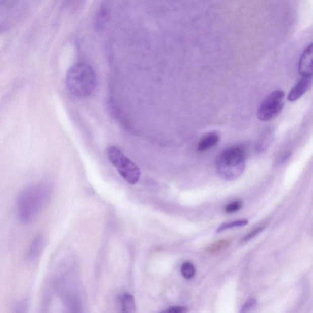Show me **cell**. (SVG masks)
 Listing matches in <instances>:
<instances>
[{"label": "cell", "instance_id": "obj_1", "mask_svg": "<svg viewBox=\"0 0 313 313\" xmlns=\"http://www.w3.org/2000/svg\"><path fill=\"white\" fill-rule=\"evenodd\" d=\"M50 195L48 184L39 183L26 187L17 199V215L23 224L31 223L44 208Z\"/></svg>", "mask_w": 313, "mask_h": 313}, {"label": "cell", "instance_id": "obj_2", "mask_svg": "<svg viewBox=\"0 0 313 313\" xmlns=\"http://www.w3.org/2000/svg\"><path fill=\"white\" fill-rule=\"evenodd\" d=\"M66 84L71 95L78 98H85L95 91L97 85V76L88 64L76 63L67 72Z\"/></svg>", "mask_w": 313, "mask_h": 313}, {"label": "cell", "instance_id": "obj_3", "mask_svg": "<svg viewBox=\"0 0 313 313\" xmlns=\"http://www.w3.org/2000/svg\"><path fill=\"white\" fill-rule=\"evenodd\" d=\"M245 153L242 146L227 148L216 157V171L221 178L228 181L238 179L245 169Z\"/></svg>", "mask_w": 313, "mask_h": 313}, {"label": "cell", "instance_id": "obj_4", "mask_svg": "<svg viewBox=\"0 0 313 313\" xmlns=\"http://www.w3.org/2000/svg\"><path fill=\"white\" fill-rule=\"evenodd\" d=\"M107 155L110 162L124 180L131 184L138 182L140 177L139 168L121 149L115 146H109Z\"/></svg>", "mask_w": 313, "mask_h": 313}, {"label": "cell", "instance_id": "obj_5", "mask_svg": "<svg viewBox=\"0 0 313 313\" xmlns=\"http://www.w3.org/2000/svg\"><path fill=\"white\" fill-rule=\"evenodd\" d=\"M285 94L282 90H276L269 95L257 110V118L267 122L276 118L282 112L285 105Z\"/></svg>", "mask_w": 313, "mask_h": 313}, {"label": "cell", "instance_id": "obj_6", "mask_svg": "<svg viewBox=\"0 0 313 313\" xmlns=\"http://www.w3.org/2000/svg\"><path fill=\"white\" fill-rule=\"evenodd\" d=\"M312 45L307 46L302 53L298 63V72L301 77H312Z\"/></svg>", "mask_w": 313, "mask_h": 313}, {"label": "cell", "instance_id": "obj_7", "mask_svg": "<svg viewBox=\"0 0 313 313\" xmlns=\"http://www.w3.org/2000/svg\"><path fill=\"white\" fill-rule=\"evenodd\" d=\"M312 77H301L296 84L289 93L288 99L293 102L298 100L308 92L312 85Z\"/></svg>", "mask_w": 313, "mask_h": 313}, {"label": "cell", "instance_id": "obj_8", "mask_svg": "<svg viewBox=\"0 0 313 313\" xmlns=\"http://www.w3.org/2000/svg\"><path fill=\"white\" fill-rule=\"evenodd\" d=\"M273 127H268L263 131L261 136L259 137L256 143V153L261 154L267 150L272 142H273L275 133Z\"/></svg>", "mask_w": 313, "mask_h": 313}, {"label": "cell", "instance_id": "obj_9", "mask_svg": "<svg viewBox=\"0 0 313 313\" xmlns=\"http://www.w3.org/2000/svg\"><path fill=\"white\" fill-rule=\"evenodd\" d=\"M44 245L45 241L42 235H39L34 238L28 252L29 261L33 262L39 258L42 254Z\"/></svg>", "mask_w": 313, "mask_h": 313}, {"label": "cell", "instance_id": "obj_10", "mask_svg": "<svg viewBox=\"0 0 313 313\" xmlns=\"http://www.w3.org/2000/svg\"><path fill=\"white\" fill-rule=\"evenodd\" d=\"M219 140H220V137L215 131L207 133L199 142L198 151L200 152V153L208 151L209 149L214 147L218 143Z\"/></svg>", "mask_w": 313, "mask_h": 313}, {"label": "cell", "instance_id": "obj_11", "mask_svg": "<svg viewBox=\"0 0 313 313\" xmlns=\"http://www.w3.org/2000/svg\"><path fill=\"white\" fill-rule=\"evenodd\" d=\"M230 245V241L227 239H221L213 243L206 248L207 252L210 254H216L226 250Z\"/></svg>", "mask_w": 313, "mask_h": 313}, {"label": "cell", "instance_id": "obj_12", "mask_svg": "<svg viewBox=\"0 0 313 313\" xmlns=\"http://www.w3.org/2000/svg\"><path fill=\"white\" fill-rule=\"evenodd\" d=\"M122 312H133L136 311V305L132 295L126 294L123 295L121 300Z\"/></svg>", "mask_w": 313, "mask_h": 313}, {"label": "cell", "instance_id": "obj_13", "mask_svg": "<svg viewBox=\"0 0 313 313\" xmlns=\"http://www.w3.org/2000/svg\"><path fill=\"white\" fill-rule=\"evenodd\" d=\"M181 273L184 279L190 280L194 278L196 273V269L194 264L191 262H186L183 263L181 267Z\"/></svg>", "mask_w": 313, "mask_h": 313}, {"label": "cell", "instance_id": "obj_14", "mask_svg": "<svg viewBox=\"0 0 313 313\" xmlns=\"http://www.w3.org/2000/svg\"><path fill=\"white\" fill-rule=\"evenodd\" d=\"M248 223V221L247 220H241L231 222V223H224L221 225V226L218 228L217 231H217L218 233H220L225 230L230 229V228L244 227Z\"/></svg>", "mask_w": 313, "mask_h": 313}, {"label": "cell", "instance_id": "obj_15", "mask_svg": "<svg viewBox=\"0 0 313 313\" xmlns=\"http://www.w3.org/2000/svg\"><path fill=\"white\" fill-rule=\"evenodd\" d=\"M242 207V203L241 201L233 202L227 206L225 212L227 213H233L239 211Z\"/></svg>", "mask_w": 313, "mask_h": 313}, {"label": "cell", "instance_id": "obj_16", "mask_svg": "<svg viewBox=\"0 0 313 313\" xmlns=\"http://www.w3.org/2000/svg\"><path fill=\"white\" fill-rule=\"evenodd\" d=\"M265 230V227H260L257 228L255 230H253L251 231L250 233H248L246 236L244 237V238L242 239L243 242H246L248 241H250L251 239L253 238L254 237H255L258 234L261 233L262 231Z\"/></svg>", "mask_w": 313, "mask_h": 313}, {"label": "cell", "instance_id": "obj_17", "mask_svg": "<svg viewBox=\"0 0 313 313\" xmlns=\"http://www.w3.org/2000/svg\"><path fill=\"white\" fill-rule=\"evenodd\" d=\"M256 304V301L253 298H250L248 300L246 303L244 304V306L242 307V312H246L250 311L251 309H253Z\"/></svg>", "mask_w": 313, "mask_h": 313}, {"label": "cell", "instance_id": "obj_18", "mask_svg": "<svg viewBox=\"0 0 313 313\" xmlns=\"http://www.w3.org/2000/svg\"><path fill=\"white\" fill-rule=\"evenodd\" d=\"M187 311V309L186 307L174 306L171 307V308H169L167 311H166L165 312L169 313H183Z\"/></svg>", "mask_w": 313, "mask_h": 313}]
</instances>
